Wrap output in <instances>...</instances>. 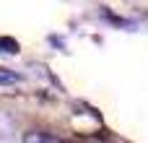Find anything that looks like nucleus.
<instances>
[{"instance_id":"7ed1b4c3","label":"nucleus","mask_w":148,"mask_h":143,"mask_svg":"<svg viewBox=\"0 0 148 143\" xmlns=\"http://www.w3.org/2000/svg\"><path fill=\"white\" fill-rule=\"evenodd\" d=\"M0 55H18V42L8 39V36H0Z\"/></svg>"},{"instance_id":"20e7f679","label":"nucleus","mask_w":148,"mask_h":143,"mask_svg":"<svg viewBox=\"0 0 148 143\" xmlns=\"http://www.w3.org/2000/svg\"><path fill=\"white\" fill-rule=\"evenodd\" d=\"M18 81H21V76H18V73H10V70L0 68V83H18Z\"/></svg>"},{"instance_id":"f03ea898","label":"nucleus","mask_w":148,"mask_h":143,"mask_svg":"<svg viewBox=\"0 0 148 143\" xmlns=\"http://www.w3.org/2000/svg\"><path fill=\"white\" fill-rule=\"evenodd\" d=\"M23 143H57V135H47L42 130H31L23 135Z\"/></svg>"},{"instance_id":"f257e3e1","label":"nucleus","mask_w":148,"mask_h":143,"mask_svg":"<svg viewBox=\"0 0 148 143\" xmlns=\"http://www.w3.org/2000/svg\"><path fill=\"white\" fill-rule=\"evenodd\" d=\"M16 133V120L8 115V112H0V141L10 138Z\"/></svg>"}]
</instances>
